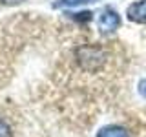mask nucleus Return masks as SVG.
I'll return each instance as SVG.
<instances>
[{"instance_id":"f257e3e1","label":"nucleus","mask_w":146,"mask_h":137,"mask_svg":"<svg viewBox=\"0 0 146 137\" xmlns=\"http://www.w3.org/2000/svg\"><path fill=\"white\" fill-rule=\"evenodd\" d=\"M104 57H106L104 51L100 48H95V46H84L77 51V61L88 71H95L99 68H102Z\"/></svg>"},{"instance_id":"f03ea898","label":"nucleus","mask_w":146,"mask_h":137,"mask_svg":"<svg viewBox=\"0 0 146 137\" xmlns=\"http://www.w3.org/2000/svg\"><path fill=\"white\" fill-rule=\"evenodd\" d=\"M121 26V17L115 9L111 7H106L102 13H100V18H99V27L102 33H113L117 27Z\"/></svg>"},{"instance_id":"7ed1b4c3","label":"nucleus","mask_w":146,"mask_h":137,"mask_svg":"<svg viewBox=\"0 0 146 137\" xmlns=\"http://www.w3.org/2000/svg\"><path fill=\"white\" fill-rule=\"evenodd\" d=\"M128 18L137 24H146V0L131 4L128 7Z\"/></svg>"},{"instance_id":"20e7f679","label":"nucleus","mask_w":146,"mask_h":137,"mask_svg":"<svg viewBox=\"0 0 146 137\" xmlns=\"http://www.w3.org/2000/svg\"><path fill=\"white\" fill-rule=\"evenodd\" d=\"M97 137H130V134H128L126 128L111 124V126H104V128H100L99 134H97Z\"/></svg>"},{"instance_id":"39448f33","label":"nucleus","mask_w":146,"mask_h":137,"mask_svg":"<svg viewBox=\"0 0 146 137\" xmlns=\"http://www.w3.org/2000/svg\"><path fill=\"white\" fill-rule=\"evenodd\" d=\"M90 2H97V0H58L55 6L64 7V6H80V4H90Z\"/></svg>"},{"instance_id":"423d86ee","label":"nucleus","mask_w":146,"mask_h":137,"mask_svg":"<svg viewBox=\"0 0 146 137\" xmlns=\"http://www.w3.org/2000/svg\"><path fill=\"white\" fill-rule=\"evenodd\" d=\"M0 137H13L11 128H9V124L4 122V121H0Z\"/></svg>"},{"instance_id":"0eeeda50","label":"nucleus","mask_w":146,"mask_h":137,"mask_svg":"<svg viewBox=\"0 0 146 137\" xmlns=\"http://www.w3.org/2000/svg\"><path fill=\"white\" fill-rule=\"evenodd\" d=\"M139 93H141V97L146 99V79H143L139 82Z\"/></svg>"}]
</instances>
